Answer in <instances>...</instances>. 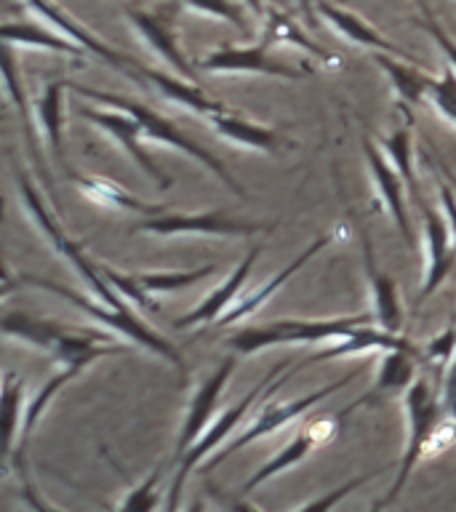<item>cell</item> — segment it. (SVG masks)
Instances as JSON below:
<instances>
[{
    "instance_id": "obj_25",
    "label": "cell",
    "mask_w": 456,
    "mask_h": 512,
    "mask_svg": "<svg viewBox=\"0 0 456 512\" xmlns=\"http://www.w3.org/2000/svg\"><path fill=\"white\" fill-rule=\"evenodd\" d=\"M363 256H366V275L368 288H371V318L376 328H384L390 334H400L403 326V304H400L398 286L395 280L376 267L374 251H371V240L363 238Z\"/></svg>"
},
{
    "instance_id": "obj_35",
    "label": "cell",
    "mask_w": 456,
    "mask_h": 512,
    "mask_svg": "<svg viewBox=\"0 0 456 512\" xmlns=\"http://www.w3.org/2000/svg\"><path fill=\"white\" fill-rule=\"evenodd\" d=\"M179 6L198 11V14L214 16V19H222L227 24H235L240 32H251L246 11H243L238 0H179Z\"/></svg>"
},
{
    "instance_id": "obj_10",
    "label": "cell",
    "mask_w": 456,
    "mask_h": 512,
    "mask_svg": "<svg viewBox=\"0 0 456 512\" xmlns=\"http://www.w3.org/2000/svg\"><path fill=\"white\" fill-rule=\"evenodd\" d=\"M78 112V118L88 120L96 131H102L112 139V142L118 144L120 150L126 152L128 158L134 160L139 171L144 176H150L152 182L158 184L160 190H168L171 187V176H166V171L152 160L150 150H144V131H142V123L126 110H118V107H110V110H104V107H91V104H80L75 107Z\"/></svg>"
},
{
    "instance_id": "obj_24",
    "label": "cell",
    "mask_w": 456,
    "mask_h": 512,
    "mask_svg": "<svg viewBox=\"0 0 456 512\" xmlns=\"http://www.w3.org/2000/svg\"><path fill=\"white\" fill-rule=\"evenodd\" d=\"M331 240H334V232H326L323 238L312 240L310 246L304 248L302 254L296 256L294 262L286 264V267H283V270H280L278 275H272V278L267 280L264 286H259V288H256V291H251V294H240L238 302L232 304L230 310H227L222 315V320H219V326H232V323H238V320L248 318V315H254V312L262 310L264 304H267V299H272V294H278L280 288L286 286L288 280L294 278L296 272L302 270L304 264L310 262L312 256L320 254V251H323V248H326L328 243H331Z\"/></svg>"
},
{
    "instance_id": "obj_31",
    "label": "cell",
    "mask_w": 456,
    "mask_h": 512,
    "mask_svg": "<svg viewBox=\"0 0 456 512\" xmlns=\"http://www.w3.org/2000/svg\"><path fill=\"white\" fill-rule=\"evenodd\" d=\"M262 43L264 46H294V48H302L307 54L318 56L323 62H331V64H339L336 56H331L326 48L315 46L307 35L302 32V27L286 14H278V11H270V14L264 16V32H262Z\"/></svg>"
},
{
    "instance_id": "obj_6",
    "label": "cell",
    "mask_w": 456,
    "mask_h": 512,
    "mask_svg": "<svg viewBox=\"0 0 456 512\" xmlns=\"http://www.w3.org/2000/svg\"><path fill=\"white\" fill-rule=\"evenodd\" d=\"M14 179H16V190H19V203H22V208L32 219V224L43 232V238L54 246L56 254L64 256V259L75 267V272H78L80 278L86 280L88 286H91V291H94L99 299H104V302L112 304V307H120V310H131V304H128L126 299H123V296H120L110 283H107V278H104L102 270H99V264H94L91 259H88L83 246L67 238V232L59 227L54 214L46 208L43 198L38 195V187L30 182V176L22 174V168L14 166Z\"/></svg>"
},
{
    "instance_id": "obj_8",
    "label": "cell",
    "mask_w": 456,
    "mask_h": 512,
    "mask_svg": "<svg viewBox=\"0 0 456 512\" xmlns=\"http://www.w3.org/2000/svg\"><path fill=\"white\" fill-rule=\"evenodd\" d=\"M355 376H358V371H350V374H344L342 379H336V382L326 384L323 390L310 392V395H304V398L286 400V403L267 400V403L262 406V411H259V416H256V419H251L248 424H243V430H240L238 435H235V438H232L230 443L222 448V451H216V454L208 459V470H214L216 464H222L227 456L238 454L240 448H246L248 443H254V440H259V438H267V435H272V432H280L283 427H286V424H291L294 419H299L302 414H307L312 406H318V403H323L326 398H331L334 392L342 390L344 384H350ZM275 390H278V387H275ZM270 395H267V398H270Z\"/></svg>"
},
{
    "instance_id": "obj_12",
    "label": "cell",
    "mask_w": 456,
    "mask_h": 512,
    "mask_svg": "<svg viewBox=\"0 0 456 512\" xmlns=\"http://www.w3.org/2000/svg\"><path fill=\"white\" fill-rule=\"evenodd\" d=\"M99 270L107 278L115 291L126 299L131 307H142V310H155L152 296L168 294V291H179L187 288L198 280L214 275V264L198 267V270H166V272H120L115 267L99 264Z\"/></svg>"
},
{
    "instance_id": "obj_21",
    "label": "cell",
    "mask_w": 456,
    "mask_h": 512,
    "mask_svg": "<svg viewBox=\"0 0 456 512\" xmlns=\"http://www.w3.org/2000/svg\"><path fill=\"white\" fill-rule=\"evenodd\" d=\"M384 350H411L416 355H422L419 347H416L408 336L390 334L384 328H376L374 323L368 326L355 328L352 334L342 336V339H334L328 342L326 347H320L318 352H312L310 358H304V366H312V363H323V360L334 358H347V355H363V352H384Z\"/></svg>"
},
{
    "instance_id": "obj_1",
    "label": "cell",
    "mask_w": 456,
    "mask_h": 512,
    "mask_svg": "<svg viewBox=\"0 0 456 512\" xmlns=\"http://www.w3.org/2000/svg\"><path fill=\"white\" fill-rule=\"evenodd\" d=\"M440 384H443V379L435 382V379L419 376L408 387L406 395H403L406 448H403V456H400L398 472H395L390 491L374 504V510L390 507L403 494V488H406L416 464L435 454V451H440L446 443L456 440V427L451 424V419L446 414V406H443V390H440Z\"/></svg>"
},
{
    "instance_id": "obj_28",
    "label": "cell",
    "mask_w": 456,
    "mask_h": 512,
    "mask_svg": "<svg viewBox=\"0 0 456 512\" xmlns=\"http://www.w3.org/2000/svg\"><path fill=\"white\" fill-rule=\"evenodd\" d=\"M72 184L78 187L80 195L86 200H91L94 206L110 208V211H128V214H147L158 216L163 211H168L166 206L160 203H150V200L134 198L131 192L123 190L120 184L110 182V179H102V176H80L70 174Z\"/></svg>"
},
{
    "instance_id": "obj_15",
    "label": "cell",
    "mask_w": 456,
    "mask_h": 512,
    "mask_svg": "<svg viewBox=\"0 0 456 512\" xmlns=\"http://www.w3.org/2000/svg\"><path fill=\"white\" fill-rule=\"evenodd\" d=\"M419 208H422L424 275L416 304L427 302V299L451 278V272H454L456 267V243L451 230H448L446 216L438 214L435 208L424 206V200L419 203Z\"/></svg>"
},
{
    "instance_id": "obj_27",
    "label": "cell",
    "mask_w": 456,
    "mask_h": 512,
    "mask_svg": "<svg viewBox=\"0 0 456 512\" xmlns=\"http://www.w3.org/2000/svg\"><path fill=\"white\" fill-rule=\"evenodd\" d=\"M374 62L379 64V70L387 75L392 91L398 96V102L403 107H419L430 99V91L435 86V78L414 62V59H403L395 54H374Z\"/></svg>"
},
{
    "instance_id": "obj_22",
    "label": "cell",
    "mask_w": 456,
    "mask_h": 512,
    "mask_svg": "<svg viewBox=\"0 0 456 512\" xmlns=\"http://www.w3.org/2000/svg\"><path fill=\"white\" fill-rule=\"evenodd\" d=\"M126 16L128 22L134 24V30L139 32V38H142L144 43H147V46H150L152 51L176 72V75H182V78L187 80H195L198 67L184 59L182 48H179V40H176L171 24H168L163 16L150 14V11H139V8H126Z\"/></svg>"
},
{
    "instance_id": "obj_40",
    "label": "cell",
    "mask_w": 456,
    "mask_h": 512,
    "mask_svg": "<svg viewBox=\"0 0 456 512\" xmlns=\"http://www.w3.org/2000/svg\"><path fill=\"white\" fill-rule=\"evenodd\" d=\"M440 390H443V406H446L448 419H451V424L456 427V355L454 360H451V366L446 368V374H443Z\"/></svg>"
},
{
    "instance_id": "obj_36",
    "label": "cell",
    "mask_w": 456,
    "mask_h": 512,
    "mask_svg": "<svg viewBox=\"0 0 456 512\" xmlns=\"http://www.w3.org/2000/svg\"><path fill=\"white\" fill-rule=\"evenodd\" d=\"M160 478H163V464H158L139 486L128 488L126 494H123V499H120L115 507H118V510H155L160 504Z\"/></svg>"
},
{
    "instance_id": "obj_30",
    "label": "cell",
    "mask_w": 456,
    "mask_h": 512,
    "mask_svg": "<svg viewBox=\"0 0 456 512\" xmlns=\"http://www.w3.org/2000/svg\"><path fill=\"white\" fill-rule=\"evenodd\" d=\"M67 86H70V80H51L43 88V94L32 102V115H35L38 131L46 136L48 147L56 155L64 152V88Z\"/></svg>"
},
{
    "instance_id": "obj_5",
    "label": "cell",
    "mask_w": 456,
    "mask_h": 512,
    "mask_svg": "<svg viewBox=\"0 0 456 512\" xmlns=\"http://www.w3.org/2000/svg\"><path fill=\"white\" fill-rule=\"evenodd\" d=\"M19 286H32L40 288V291H48V294H56L67 299L72 307H78L83 315H88L91 320H96L99 326H107L115 334L126 336L128 342H134L136 347H142V350L152 352V355H158V358L168 360L171 366L179 368V374H184V360L179 355L174 344L168 342L166 336H160L155 328H150L144 320H139V315H134V310H120V307H112L104 299H91V296H83L78 291H72V288L62 286V283H54V280L48 278H38V275H19L16 278Z\"/></svg>"
},
{
    "instance_id": "obj_33",
    "label": "cell",
    "mask_w": 456,
    "mask_h": 512,
    "mask_svg": "<svg viewBox=\"0 0 456 512\" xmlns=\"http://www.w3.org/2000/svg\"><path fill=\"white\" fill-rule=\"evenodd\" d=\"M3 424H6V448H3V462L6 467L16 456V446H19V435H22V422H24V379L8 371L6 384H3Z\"/></svg>"
},
{
    "instance_id": "obj_9",
    "label": "cell",
    "mask_w": 456,
    "mask_h": 512,
    "mask_svg": "<svg viewBox=\"0 0 456 512\" xmlns=\"http://www.w3.org/2000/svg\"><path fill=\"white\" fill-rule=\"evenodd\" d=\"M278 374H280V368H272L270 374L264 376L262 382L256 384L254 390L248 392L246 398L238 400L235 406H230V408H227V411H224V414L216 416L214 422H211L206 427V432L200 435L198 443H195V446H192L190 451H187V454L182 456V459H179V470H176L174 486H171V496H168V507H171V510H176V507H179V496H182L184 483H187V478H190V475H192V470H195V467H198L200 462H206L208 456L214 454L216 448L222 446L224 440H227V435H230V432L235 430V427H243V416H246L248 411H251V406H254V403H259V398H262V392L267 390V387H270V382Z\"/></svg>"
},
{
    "instance_id": "obj_11",
    "label": "cell",
    "mask_w": 456,
    "mask_h": 512,
    "mask_svg": "<svg viewBox=\"0 0 456 512\" xmlns=\"http://www.w3.org/2000/svg\"><path fill=\"white\" fill-rule=\"evenodd\" d=\"M238 352H230L227 358L219 360V366H214L203 379L198 382L195 392L187 400V408H184L182 427H179V435H176V459H182L187 451H190L198 438L206 432V427L214 419V411L219 406V398H222L224 387L230 382V376L235 374L238 368Z\"/></svg>"
},
{
    "instance_id": "obj_4",
    "label": "cell",
    "mask_w": 456,
    "mask_h": 512,
    "mask_svg": "<svg viewBox=\"0 0 456 512\" xmlns=\"http://www.w3.org/2000/svg\"><path fill=\"white\" fill-rule=\"evenodd\" d=\"M368 323H374L371 312L344 315V318H280L262 326L240 328L227 339V347L238 355H254L283 344H328Z\"/></svg>"
},
{
    "instance_id": "obj_39",
    "label": "cell",
    "mask_w": 456,
    "mask_h": 512,
    "mask_svg": "<svg viewBox=\"0 0 456 512\" xmlns=\"http://www.w3.org/2000/svg\"><path fill=\"white\" fill-rule=\"evenodd\" d=\"M379 472H382V470H371V472H368V475H360V478H352L350 483H344V486L334 488L331 494L318 496V499H310V502H302V504H299V507H302V510H328V507H334L336 502H342L344 496H350L352 491H355V488L366 486L368 480L376 478Z\"/></svg>"
},
{
    "instance_id": "obj_26",
    "label": "cell",
    "mask_w": 456,
    "mask_h": 512,
    "mask_svg": "<svg viewBox=\"0 0 456 512\" xmlns=\"http://www.w3.org/2000/svg\"><path fill=\"white\" fill-rule=\"evenodd\" d=\"M315 6H318V16H323V22H326L336 35H342L344 40H350L352 46L368 48V51H374V54L382 51V54H395L403 56V59H411V56L403 54L398 46H392L382 32H376L363 16L352 14V11H347V8L342 6H334V3H328V0H318Z\"/></svg>"
},
{
    "instance_id": "obj_13",
    "label": "cell",
    "mask_w": 456,
    "mask_h": 512,
    "mask_svg": "<svg viewBox=\"0 0 456 512\" xmlns=\"http://www.w3.org/2000/svg\"><path fill=\"white\" fill-rule=\"evenodd\" d=\"M198 72H211V75H267V78L280 80H302L307 70H299L294 64H286L283 59L270 54V46L256 43V46H230L224 43L211 54L195 62Z\"/></svg>"
},
{
    "instance_id": "obj_7",
    "label": "cell",
    "mask_w": 456,
    "mask_h": 512,
    "mask_svg": "<svg viewBox=\"0 0 456 512\" xmlns=\"http://www.w3.org/2000/svg\"><path fill=\"white\" fill-rule=\"evenodd\" d=\"M270 230V224L243 222L235 216H227V211H163L158 216H147L144 222H136L131 232H144L152 238H248L256 232Z\"/></svg>"
},
{
    "instance_id": "obj_3",
    "label": "cell",
    "mask_w": 456,
    "mask_h": 512,
    "mask_svg": "<svg viewBox=\"0 0 456 512\" xmlns=\"http://www.w3.org/2000/svg\"><path fill=\"white\" fill-rule=\"evenodd\" d=\"M70 88L78 96L88 99V102H99V104H104V107H118V110L131 112V115H134V118L142 123L144 139H150V142H158V144H166V147H171V150H179L182 155H187V158H192L195 163H200V166L206 168V171H211V174H214L219 182L227 184L230 190L238 192L240 198H246L243 187H240V184L232 179L230 171H227V166H224L222 160L216 158L211 150H206L203 144L195 142L190 134H184L182 128L176 126L171 118L160 115V112H155L152 107H147L144 102H139V99H131V96L107 94V91L80 86V83H70Z\"/></svg>"
},
{
    "instance_id": "obj_18",
    "label": "cell",
    "mask_w": 456,
    "mask_h": 512,
    "mask_svg": "<svg viewBox=\"0 0 456 512\" xmlns=\"http://www.w3.org/2000/svg\"><path fill=\"white\" fill-rule=\"evenodd\" d=\"M360 147H363V158H366L368 174H371V182H374L376 198H379L384 211L390 214V219L400 230L403 240L411 243V224H408L406 198H403V192H406L403 176L398 174V168L392 166V160L384 158V152L379 150V142H376L374 136H363V139H360Z\"/></svg>"
},
{
    "instance_id": "obj_20",
    "label": "cell",
    "mask_w": 456,
    "mask_h": 512,
    "mask_svg": "<svg viewBox=\"0 0 456 512\" xmlns=\"http://www.w3.org/2000/svg\"><path fill=\"white\" fill-rule=\"evenodd\" d=\"M206 123L214 128L216 136H222L224 142L235 144V147H243V150L278 155V152L291 147V142H288L280 131L264 126V123H256V120L246 118L243 112L230 110V107L214 112V115H208Z\"/></svg>"
},
{
    "instance_id": "obj_17",
    "label": "cell",
    "mask_w": 456,
    "mask_h": 512,
    "mask_svg": "<svg viewBox=\"0 0 456 512\" xmlns=\"http://www.w3.org/2000/svg\"><path fill=\"white\" fill-rule=\"evenodd\" d=\"M259 254H262V246L248 248V254L243 256V262H240L238 267L214 288V291H208V294L198 302V307H192L190 312L179 315V318L174 320V328L187 331V328L214 326V323H219L224 312L230 310L232 304L240 299V294H243V286H246V280L251 278V270H254Z\"/></svg>"
},
{
    "instance_id": "obj_37",
    "label": "cell",
    "mask_w": 456,
    "mask_h": 512,
    "mask_svg": "<svg viewBox=\"0 0 456 512\" xmlns=\"http://www.w3.org/2000/svg\"><path fill=\"white\" fill-rule=\"evenodd\" d=\"M427 102L432 104V110L438 112L448 126L456 128V72L451 67H446L435 78V86H432Z\"/></svg>"
},
{
    "instance_id": "obj_29",
    "label": "cell",
    "mask_w": 456,
    "mask_h": 512,
    "mask_svg": "<svg viewBox=\"0 0 456 512\" xmlns=\"http://www.w3.org/2000/svg\"><path fill=\"white\" fill-rule=\"evenodd\" d=\"M0 38H3V46L11 48H32V51L75 56V59H83L88 54L86 48L78 46L75 40L64 38L54 27H43L35 22H6L0 27Z\"/></svg>"
},
{
    "instance_id": "obj_34",
    "label": "cell",
    "mask_w": 456,
    "mask_h": 512,
    "mask_svg": "<svg viewBox=\"0 0 456 512\" xmlns=\"http://www.w3.org/2000/svg\"><path fill=\"white\" fill-rule=\"evenodd\" d=\"M3 80H6V94L8 99L16 104V112H19V118L24 123V139L30 144L32 155L46 166V160L40 158V150H38V139H35V115H32V107L27 102V96H24V88H22V78H19V72H16V64H14V54H11V46H3Z\"/></svg>"
},
{
    "instance_id": "obj_23",
    "label": "cell",
    "mask_w": 456,
    "mask_h": 512,
    "mask_svg": "<svg viewBox=\"0 0 456 512\" xmlns=\"http://www.w3.org/2000/svg\"><path fill=\"white\" fill-rule=\"evenodd\" d=\"M139 75L144 80V88L152 86L158 91L163 99H168L176 107H182V110H190L200 118H208V115H214L219 110H227L222 102H216L211 96L198 86V80H187L182 75H171V72L155 70V67H147V64H139Z\"/></svg>"
},
{
    "instance_id": "obj_2",
    "label": "cell",
    "mask_w": 456,
    "mask_h": 512,
    "mask_svg": "<svg viewBox=\"0 0 456 512\" xmlns=\"http://www.w3.org/2000/svg\"><path fill=\"white\" fill-rule=\"evenodd\" d=\"M3 334L8 339H19L32 350L46 352L62 366H78L83 371L99 358L128 352V344H115V339L104 331L67 326L59 320L35 318L27 312H8L3 318Z\"/></svg>"
},
{
    "instance_id": "obj_32",
    "label": "cell",
    "mask_w": 456,
    "mask_h": 512,
    "mask_svg": "<svg viewBox=\"0 0 456 512\" xmlns=\"http://www.w3.org/2000/svg\"><path fill=\"white\" fill-rule=\"evenodd\" d=\"M379 147H384L387 158L392 160V166L398 168V174L403 176L406 182V190L414 195L416 203H422V195H419V179H416L414 171V136H411V120L406 126L395 128L392 134L376 139Z\"/></svg>"
},
{
    "instance_id": "obj_41",
    "label": "cell",
    "mask_w": 456,
    "mask_h": 512,
    "mask_svg": "<svg viewBox=\"0 0 456 512\" xmlns=\"http://www.w3.org/2000/svg\"><path fill=\"white\" fill-rule=\"evenodd\" d=\"M438 195H440V206H443V216H446L448 230L454 235L456 243V190L451 184H446V179L438 176Z\"/></svg>"
},
{
    "instance_id": "obj_19",
    "label": "cell",
    "mask_w": 456,
    "mask_h": 512,
    "mask_svg": "<svg viewBox=\"0 0 456 512\" xmlns=\"http://www.w3.org/2000/svg\"><path fill=\"white\" fill-rule=\"evenodd\" d=\"M419 355L411 350H384L379 363H376V374L371 390L363 392L355 403L344 408L342 416H347L355 408H376L382 406L384 400L395 398V395H406L408 387L419 379V368H416Z\"/></svg>"
},
{
    "instance_id": "obj_38",
    "label": "cell",
    "mask_w": 456,
    "mask_h": 512,
    "mask_svg": "<svg viewBox=\"0 0 456 512\" xmlns=\"http://www.w3.org/2000/svg\"><path fill=\"white\" fill-rule=\"evenodd\" d=\"M416 6H419V11H422V27L427 32H430V38L435 40V46L440 48V54L446 56L448 67L456 72V40L448 35L443 27H440V22L435 19V14H432L430 8H427V3L424 0H416Z\"/></svg>"
},
{
    "instance_id": "obj_14",
    "label": "cell",
    "mask_w": 456,
    "mask_h": 512,
    "mask_svg": "<svg viewBox=\"0 0 456 512\" xmlns=\"http://www.w3.org/2000/svg\"><path fill=\"white\" fill-rule=\"evenodd\" d=\"M27 3V8H30L32 14L40 16L43 22L51 24L56 32H62L64 38L75 40L78 46H83L88 51V54L99 56V59H104V62L110 64L112 70H118L120 75H126V78H131L134 83H139V86H144L142 75H139V59H134V56H126L120 54V51H115V48H110L104 40H99L91 30H86L83 24L75 19L72 14H67L64 8H59L54 3V0H24Z\"/></svg>"
},
{
    "instance_id": "obj_42",
    "label": "cell",
    "mask_w": 456,
    "mask_h": 512,
    "mask_svg": "<svg viewBox=\"0 0 456 512\" xmlns=\"http://www.w3.org/2000/svg\"><path fill=\"white\" fill-rule=\"evenodd\" d=\"M299 3V11H302L304 22L315 27L318 24V6H315V0H296Z\"/></svg>"
},
{
    "instance_id": "obj_16",
    "label": "cell",
    "mask_w": 456,
    "mask_h": 512,
    "mask_svg": "<svg viewBox=\"0 0 456 512\" xmlns=\"http://www.w3.org/2000/svg\"><path fill=\"white\" fill-rule=\"evenodd\" d=\"M344 416H315L312 422L304 424L302 432H296L294 438L288 440L286 446L280 448L278 454L272 456L270 462H264L259 470L251 475V478L246 480V486H243V494H251L254 488L264 486L267 480L278 478V475H283L286 470H291V467H296L299 462H304L307 456L315 451L318 446H323V443H328V440L334 438L336 432H339V427H342Z\"/></svg>"
}]
</instances>
